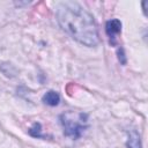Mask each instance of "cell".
<instances>
[{
  "label": "cell",
  "instance_id": "1",
  "mask_svg": "<svg viewBox=\"0 0 148 148\" xmlns=\"http://www.w3.org/2000/svg\"><path fill=\"white\" fill-rule=\"evenodd\" d=\"M57 18L62 30L79 43L87 46H95L98 43L95 20L79 3L73 1L60 2L57 7Z\"/></svg>",
  "mask_w": 148,
  "mask_h": 148
},
{
  "label": "cell",
  "instance_id": "2",
  "mask_svg": "<svg viewBox=\"0 0 148 148\" xmlns=\"http://www.w3.org/2000/svg\"><path fill=\"white\" fill-rule=\"evenodd\" d=\"M60 123L64 127L65 135L77 139L88 127V116L82 112L69 111L60 116Z\"/></svg>",
  "mask_w": 148,
  "mask_h": 148
},
{
  "label": "cell",
  "instance_id": "3",
  "mask_svg": "<svg viewBox=\"0 0 148 148\" xmlns=\"http://www.w3.org/2000/svg\"><path fill=\"white\" fill-rule=\"evenodd\" d=\"M105 31H106V35L109 36V39H110V44L111 45H116L117 44V35L121 31V22L117 18H113V20H110L106 22V25H105Z\"/></svg>",
  "mask_w": 148,
  "mask_h": 148
},
{
  "label": "cell",
  "instance_id": "4",
  "mask_svg": "<svg viewBox=\"0 0 148 148\" xmlns=\"http://www.w3.org/2000/svg\"><path fill=\"white\" fill-rule=\"evenodd\" d=\"M43 102H44L45 104H47V105L56 106V105H58L59 102H60V96L58 95V92L50 90V91H47V92L43 96Z\"/></svg>",
  "mask_w": 148,
  "mask_h": 148
},
{
  "label": "cell",
  "instance_id": "5",
  "mask_svg": "<svg viewBox=\"0 0 148 148\" xmlns=\"http://www.w3.org/2000/svg\"><path fill=\"white\" fill-rule=\"evenodd\" d=\"M127 147L128 148H142L141 147V140L140 135L136 131H131L128 133V140H127Z\"/></svg>",
  "mask_w": 148,
  "mask_h": 148
}]
</instances>
